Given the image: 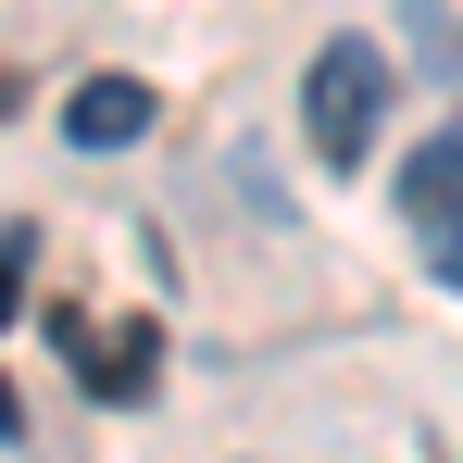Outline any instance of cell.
<instances>
[{
	"instance_id": "cell-7",
	"label": "cell",
	"mask_w": 463,
	"mask_h": 463,
	"mask_svg": "<svg viewBox=\"0 0 463 463\" xmlns=\"http://www.w3.org/2000/svg\"><path fill=\"white\" fill-rule=\"evenodd\" d=\"M426 250H439V276H451V288H463V226H439V238H426Z\"/></svg>"
},
{
	"instance_id": "cell-8",
	"label": "cell",
	"mask_w": 463,
	"mask_h": 463,
	"mask_svg": "<svg viewBox=\"0 0 463 463\" xmlns=\"http://www.w3.org/2000/svg\"><path fill=\"white\" fill-rule=\"evenodd\" d=\"M0 439H25V401H13V376H0Z\"/></svg>"
},
{
	"instance_id": "cell-5",
	"label": "cell",
	"mask_w": 463,
	"mask_h": 463,
	"mask_svg": "<svg viewBox=\"0 0 463 463\" xmlns=\"http://www.w3.org/2000/svg\"><path fill=\"white\" fill-rule=\"evenodd\" d=\"M413 51H426V76H463V25L439 0H413Z\"/></svg>"
},
{
	"instance_id": "cell-3",
	"label": "cell",
	"mask_w": 463,
	"mask_h": 463,
	"mask_svg": "<svg viewBox=\"0 0 463 463\" xmlns=\"http://www.w3.org/2000/svg\"><path fill=\"white\" fill-rule=\"evenodd\" d=\"M63 138H76V151H138V138H151V88L138 76H88L76 100H63Z\"/></svg>"
},
{
	"instance_id": "cell-4",
	"label": "cell",
	"mask_w": 463,
	"mask_h": 463,
	"mask_svg": "<svg viewBox=\"0 0 463 463\" xmlns=\"http://www.w3.org/2000/svg\"><path fill=\"white\" fill-rule=\"evenodd\" d=\"M401 201H413V226H426V238H439V226H463V126L413 151V175H401Z\"/></svg>"
},
{
	"instance_id": "cell-1",
	"label": "cell",
	"mask_w": 463,
	"mask_h": 463,
	"mask_svg": "<svg viewBox=\"0 0 463 463\" xmlns=\"http://www.w3.org/2000/svg\"><path fill=\"white\" fill-rule=\"evenodd\" d=\"M376 113H388V63L364 51V38L313 51V76H301V126H313V151L338 163V175H351V163L376 151Z\"/></svg>"
},
{
	"instance_id": "cell-2",
	"label": "cell",
	"mask_w": 463,
	"mask_h": 463,
	"mask_svg": "<svg viewBox=\"0 0 463 463\" xmlns=\"http://www.w3.org/2000/svg\"><path fill=\"white\" fill-rule=\"evenodd\" d=\"M63 351H76V388H88V401H151V376H163V338H151V326H76Z\"/></svg>"
},
{
	"instance_id": "cell-6",
	"label": "cell",
	"mask_w": 463,
	"mask_h": 463,
	"mask_svg": "<svg viewBox=\"0 0 463 463\" xmlns=\"http://www.w3.org/2000/svg\"><path fill=\"white\" fill-rule=\"evenodd\" d=\"M25 263H38V226H0V326L25 313Z\"/></svg>"
}]
</instances>
